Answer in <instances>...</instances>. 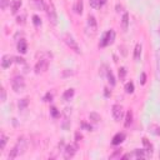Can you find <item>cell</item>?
<instances>
[{"instance_id":"1","label":"cell","mask_w":160,"mask_h":160,"mask_svg":"<svg viewBox=\"0 0 160 160\" xmlns=\"http://www.w3.org/2000/svg\"><path fill=\"white\" fill-rule=\"evenodd\" d=\"M27 146H28V140L25 139L24 136L19 138L18 141H16L15 146L10 150L9 155H8V159H9V160H13V159H15V158H18L19 155L24 154L25 150H27Z\"/></svg>"},{"instance_id":"2","label":"cell","mask_w":160,"mask_h":160,"mask_svg":"<svg viewBox=\"0 0 160 160\" xmlns=\"http://www.w3.org/2000/svg\"><path fill=\"white\" fill-rule=\"evenodd\" d=\"M45 11H46V15H48L49 20L55 25L56 24V20H58V15H56L55 6H54L52 0H45Z\"/></svg>"},{"instance_id":"3","label":"cell","mask_w":160,"mask_h":160,"mask_svg":"<svg viewBox=\"0 0 160 160\" xmlns=\"http://www.w3.org/2000/svg\"><path fill=\"white\" fill-rule=\"evenodd\" d=\"M63 40H64V43L68 45L71 50H74L77 54H81V50H80V46L78 45L77 43V40H75L70 34H64L63 35Z\"/></svg>"},{"instance_id":"4","label":"cell","mask_w":160,"mask_h":160,"mask_svg":"<svg viewBox=\"0 0 160 160\" xmlns=\"http://www.w3.org/2000/svg\"><path fill=\"white\" fill-rule=\"evenodd\" d=\"M114 40H115V31H114L113 29H110V30L106 31L105 34H104V36H103L102 41H100L99 46H100V48H105V46H108V45L113 44Z\"/></svg>"},{"instance_id":"5","label":"cell","mask_w":160,"mask_h":160,"mask_svg":"<svg viewBox=\"0 0 160 160\" xmlns=\"http://www.w3.org/2000/svg\"><path fill=\"white\" fill-rule=\"evenodd\" d=\"M11 88L15 93H20L25 89V81H24V78L18 75V77H15L13 80H11Z\"/></svg>"},{"instance_id":"6","label":"cell","mask_w":160,"mask_h":160,"mask_svg":"<svg viewBox=\"0 0 160 160\" xmlns=\"http://www.w3.org/2000/svg\"><path fill=\"white\" fill-rule=\"evenodd\" d=\"M49 60H50L49 58H40L38 60V63H36V65H35V73L39 74V73L46 71L48 68H49Z\"/></svg>"},{"instance_id":"7","label":"cell","mask_w":160,"mask_h":160,"mask_svg":"<svg viewBox=\"0 0 160 160\" xmlns=\"http://www.w3.org/2000/svg\"><path fill=\"white\" fill-rule=\"evenodd\" d=\"M86 30L90 35H94L96 30H98V23H96V19L95 16L93 15H89L88 16V23H86Z\"/></svg>"},{"instance_id":"8","label":"cell","mask_w":160,"mask_h":160,"mask_svg":"<svg viewBox=\"0 0 160 160\" xmlns=\"http://www.w3.org/2000/svg\"><path fill=\"white\" fill-rule=\"evenodd\" d=\"M111 113H113V118L115 121H120L123 119V115H124V110H123V106L119 104H115L111 108Z\"/></svg>"},{"instance_id":"9","label":"cell","mask_w":160,"mask_h":160,"mask_svg":"<svg viewBox=\"0 0 160 160\" xmlns=\"http://www.w3.org/2000/svg\"><path fill=\"white\" fill-rule=\"evenodd\" d=\"M77 150H78V145H66L64 148V158L65 159H69V158H73L75 155V153H77Z\"/></svg>"},{"instance_id":"10","label":"cell","mask_w":160,"mask_h":160,"mask_svg":"<svg viewBox=\"0 0 160 160\" xmlns=\"http://www.w3.org/2000/svg\"><path fill=\"white\" fill-rule=\"evenodd\" d=\"M14 61V58L10 56V55H4L3 59H2V68L3 69H8V68H10V65L13 64Z\"/></svg>"},{"instance_id":"11","label":"cell","mask_w":160,"mask_h":160,"mask_svg":"<svg viewBox=\"0 0 160 160\" xmlns=\"http://www.w3.org/2000/svg\"><path fill=\"white\" fill-rule=\"evenodd\" d=\"M21 0H13V2L10 3V9H11V13L13 14H16L19 10H20V8H21Z\"/></svg>"},{"instance_id":"12","label":"cell","mask_w":160,"mask_h":160,"mask_svg":"<svg viewBox=\"0 0 160 160\" xmlns=\"http://www.w3.org/2000/svg\"><path fill=\"white\" fill-rule=\"evenodd\" d=\"M125 140V134L124 133H118L113 138V145H119V144H121V143Z\"/></svg>"},{"instance_id":"13","label":"cell","mask_w":160,"mask_h":160,"mask_svg":"<svg viewBox=\"0 0 160 160\" xmlns=\"http://www.w3.org/2000/svg\"><path fill=\"white\" fill-rule=\"evenodd\" d=\"M148 151L146 150H140V149H136V150H134V153H133V158H135V159H144L146 156H149V154H146Z\"/></svg>"},{"instance_id":"14","label":"cell","mask_w":160,"mask_h":160,"mask_svg":"<svg viewBox=\"0 0 160 160\" xmlns=\"http://www.w3.org/2000/svg\"><path fill=\"white\" fill-rule=\"evenodd\" d=\"M143 144H144V146H145V150L148 151V154L149 155H151L153 154V150H154V148H153V144L146 139V138H144L143 139Z\"/></svg>"},{"instance_id":"15","label":"cell","mask_w":160,"mask_h":160,"mask_svg":"<svg viewBox=\"0 0 160 160\" xmlns=\"http://www.w3.org/2000/svg\"><path fill=\"white\" fill-rule=\"evenodd\" d=\"M18 50H19L21 54H25V53H27V50H28V44H27V41H25L24 39H21L19 43H18Z\"/></svg>"},{"instance_id":"16","label":"cell","mask_w":160,"mask_h":160,"mask_svg":"<svg viewBox=\"0 0 160 160\" xmlns=\"http://www.w3.org/2000/svg\"><path fill=\"white\" fill-rule=\"evenodd\" d=\"M74 94H75L74 89H68V90H65V91H64V94H63V99L65 100V102H69L70 99H73Z\"/></svg>"},{"instance_id":"17","label":"cell","mask_w":160,"mask_h":160,"mask_svg":"<svg viewBox=\"0 0 160 160\" xmlns=\"http://www.w3.org/2000/svg\"><path fill=\"white\" fill-rule=\"evenodd\" d=\"M74 11L77 14L83 13V0H75L74 3Z\"/></svg>"},{"instance_id":"18","label":"cell","mask_w":160,"mask_h":160,"mask_svg":"<svg viewBox=\"0 0 160 160\" xmlns=\"http://www.w3.org/2000/svg\"><path fill=\"white\" fill-rule=\"evenodd\" d=\"M33 4L38 10H45V0H33Z\"/></svg>"},{"instance_id":"19","label":"cell","mask_w":160,"mask_h":160,"mask_svg":"<svg viewBox=\"0 0 160 160\" xmlns=\"http://www.w3.org/2000/svg\"><path fill=\"white\" fill-rule=\"evenodd\" d=\"M131 123H133V111L129 110L128 113H126V116H125V123H124L125 128H129V126L131 125Z\"/></svg>"},{"instance_id":"20","label":"cell","mask_w":160,"mask_h":160,"mask_svg":"<svg viewBox=\"0 0 160 160\" xmlns=\"http://www.w3.org/2000/svg\"><path fill=\"white\" fill-rule=\"evenodd\" d=\"M141 44H136L135 49H134V59L135 60H140V55H141Z\"/></svg>"},{"instance_id":"21","label":"cell","mask_w":160,"mask_h":160,"mask_svg":"<svg viewBox=\"0 0 160 160\" xmlns=\"http://www.w3.org/2000/svg\"><path fill=\"white\" fill-rule=\"evenodd\" d=\"M121 25H123V29H124V30H128V27H129V14H128V13H125V14L123 15Z\"/></svg>"},{"instance_id":"22","label":"cell","mask_w":160,"mask_h":160,"mask_svg":"<svg viewBox=\"0 0 160 160\" xmlns=\"http://www.w3.org/2000/svg\"><path fill=\"white\" fill-rule=\"evenodd\" d=\"M149 131L151 134H154V135H160V126L156 124H151L149 126Z\"/></svg>"},{"instance_id":"23","label":"cell","mask_w":160,"mask_h":160,"mask_svg":"<svg viewBox=\"0 0 160 160\" xmlns=\"http://www.w3.org/2000/svg\"><path fill=\"white\" fill-rule=\"evenodd\" d=\"M156 75L158 79L160 80V49L156 52Z\"/></svg>"},{"instance_id":"24","label":"cell","mask_w":160,"mask_h":160,"mask_svg":"<svg viewBox=\"0 0 160 160\" xmlns=\"http://www.w3.org/2000/svg\"><path fill=\"white\" fill-rule=\"evenodd\" d=\"M106 77H108V81L110 83V85L114 86L115 84H116V81H115V78H114V75H113L111 70H108V71H106Z\"/></svg>"},{"instance_id":"25","label":"cell","mask_w":160,"mask_h":160,"mask_svg":"<svg viewBox=\"0 0 160 160\" xmlns=\"http://www.w3.org/2000/svg\"><path fill=\"white\" fill-rule=\"evenodd\" d=\"M8 143V138L5 136V134L2 133V135H0V150H3Z\"/></svg>"},{"instance_id":"26","label":"cell","mask_w":160,"mask_h":160,"mask_svg":"<svg viewBox=\"0 0 160 160\" xmlns=\"http://www.w3.org/2000/svg\"><path fill=\"white\" fill-rule=\"evenodd\" d=\"M89 118H90V120L94 121V123H98V121H100V119H102V118H100V115L96 114V113H90Z\"/></svg>"},{"instance_id":"27","label":"cell","mask_w":160,"mask_h":160,"mask_svg":"<svg viewBox=\"0 0 160 160\" xmlns=\"http://www.w3.org/2000/svg\"><path fill=\"white\" fill-rule=\"evenodd\" d=\"M125 91L128 93V94H131V93H134V84H133L131 81L126 83V85H125Z\"/></svg>"},{"instance_id":"28","label":"cell","mask_w":160,"mask_h":160,"mask_svg":"<svg viewBox=\"0 0 160 160\" xmlns=\"http://www.w3.org/2000/svg\"><path fill=\"white\" fill-rule=\"evenodd\" d=\"M28 104H29L28 99H21L20 102H19V104H18V106H19V109H20V110H24V109L28 106Z\"/></svg>"},{"instance_id":"29","label":"cell","mask_w":160,"mask_h":160,"mask_svg":"<svg viewBox=\"0 0 160 160\" xmlns=\"http://www.w3.org/2000/svg\"><path fill=\"white\" fill-rule=\"evenodd\" d=\"M126 77V68H124V66H121V68L119 69V78H120V81H123Z\"/></svg>"},{"instance_id":"30","label":"cell","mask_w":160,"mask_h":160,"mask_svg":"<svg viewBox=\"0 0 160 160\" xmlns=\"http://www.w3.org/2000/svg\"><path fill=\"white\" fill-rule=\"evenodd\" d=\"M89 4H90V6L93 8V9H98V8L100 6L99 0H89Z\"/></svg>"},{"instance_id":"31","label":"cell","mask_w":160,"mask_h":160,"mask_svg":"<svg viewBox=\"0 0 160 160\" xmlns=\"http://www.w3.org/2000/svg\"><path fill=\"white\" fill-rule=\"evenodd\" d=\"M25 18H27V16H25V14L18 16V18H16V23L20 24V25H24V24H25Z\"/></svg>"},{"instance_id":"32","label":"cell","mask_w":160,"mask_h":160,"mask_svg":"<svg viewBox=\"0 0 160 160\" xmlns=\"http://www.w3.org/2000/svg\"><path fill=\"white\" fill-rule=\"evenodd\" d=\"M71 75H74V71L73 70H69V69H65L61 74V77L63 78H66V77H71Z\"/></svg>"},{"instance_id":"33","label":"cell","mask_w":160,"mask_h":160,"mask_svg":"<svg viewBox=\"0 0 160 160\" xmlns=\"http://www.w3.org/2000/svg\"><path fill=\"white\" fill-rule=\"evenodd\" d=\"M33 23H34L35 27H39V25H41V20H40V18H39L38 15L33 16Z\"/></svg>"},{"instance_id":"34","label":"cell","mask_w":160,"mask_h":160,"mask_svg":"<svg viewBox=\"0 0 160 160\" xmlns=\"http://www.w3.org/2000/svg\"><path fill=\"white\" fill-rule=\"evenodd\" d=\"M10 3H9V0H0V8H2L3 10H5L6 9V6L9 5Z\"/></svg>"},{"instance_id":"35","label":"cell","mask_w":160,"mask_h":160,"mask_svg":"<svg viewBox=\"0 0 160 160\" xmlns=\"http://www.w3.org/2000/svg\"><path fill=\"white\" fill-rule=\"evenodd\" d=\"M120 154H121V150L118 149V150H115L114 153L110 155V159H118V158H120Z\"/></svg>"},{"instance_id":"36","label":"cell","mask_w":160,"mask_h":160,"mask_svg":"<svg viewBox=\"0 0 160 160\" xmlns=\"http://www.w3.org/2000/svg\"><path fill=\"white\" fill-rule=\"evenodd\" d=\"M50 114L53 115V118H58V116H59V111H58V109L53 106L52 109H50Z\"/></svg>"},{"instance_id":"37","label":"cell","mask_w":160,"mask_h":160,"mask_svg":"<svg viewBox=\"0 0 160 160\" xmlns=\"http://www.w3.org/2000/svg\"><path fill=\"white\" fill-rule=\"evenodd\" d=\"M2 103H5L6 102V91H5V89L4 88H2Z\"/></svg>"},{"instance_id":"38","label":"cell","mask_w":160,"mask_h":160,"mask_svg":"<svg viewBox=\"0 0 160 160\" xmlns=\"http://www.w3.org/2000/svg\"><path fill=\"white\" fill-rule=\"evenodd\" d=\"M81 128H83V129H86V130H89V131H90V130L93 129V126H91V125H89V124H86V123H81Z\"/></svg>"},{"instance_id":"39","label":"cell","mask_w":160,"mask_h":160,"mask_svg":"<svg viewBox=\"0 0 160 160\" xmlns=\"http://www.w3.org/2000/svg\"><path fill=\"white\" fill-rule=\"evenodd\" d=\"M81 139H83V135H81V134H80L79 131L75 133V143H79Z\"/></svg>"},{"instance_id":"40","label":"cell","mask_w":160,"mask_h":160,"mask_svg":"<svg viewBox=\"0 0 160 160\" xmlns=\"http://www.w3.org/2000/svg\"><path fill=\"white\" fill-rule=\"evenodd\" d=\"M52 100H53V94L48 93V94L45 95V98H44V102H52Z\"/></svg>"},{"instance_id":"41","label":"cell","mask_w":160,"mask_h":160,"mask_svg":"<svg viewBox=\"0 0 160 160\" xmlns=\"http://www.w3.org/2000/svg\"><path fill=\"white\" fill-rule=\"evenodd\" d=\"M69 121L70 120H68V116H66V119L64 120V123H63V128L66 130V129H69Z\"/></svg>"},{"instance_id":"42","label":"cell","mask_w":160,"mask_h":160,"mask_svg":"<svg viewBox=\"0 0 160 160\" xmlns=\"http://www.w3.org/2000/svg\"><path fill=\"white\" fill-rule=\"evenodd\" d=\"M140 83L144 85V84L146 83V75H145V73H141V78H140Z\"/></svg>"},{"instance_id":"43","label":"cell","mask_w":160,"mask_h":160,"mask_svg":"<svg viewBox=\"0 0 160 160\" xmlns=\"http://www.w3.org/2000/svg\"><path fill=\"white\" fill-rule=\"evenodd\" d=\"M14 60L18 63V64H24L25 61H24V59L23 58H19V56H16V58H14Z\"/></svg>"},{"instance_id":"44","label":"cell","mask_w":160,"mask_h":160,"mask_svg":"<svg viewBox=\"0 0 160 160\" xmlns=\"http://www.w3.org/2000/svg\"><path fill=\"white\" fill-rule=\"evenodd\" d=\"M69 114H71V109L70 108H65V115L68 116Z\"/></svg>"},{"instance_id":"45","label":"cell","mask_w":160,"mask_h":160,"mask_svg":"<svg viewBox=\"0 0 160 160\" xmlns=\"http://www.w3.org/2000/svg\"><path fill=\"white\" fill-rule=\"evenodd\" d=\"M104 90H105V96H110V94H111V93L109 91V89H104Z\"/></svg>"},{"instance_id":"46","label":"cell","mask_w":160,"mask_h":160,"mask_svg":"<svg viewBox=\"0 0 160 160\" xmlns=\"http://www.w3.org/2000/svg\"><path fill=\"white\" fill-rule=\"evenodd\" d=\"M120 9H123V6H121V5H119V4H118V5H116V11H118V13H119V11H121Z\"/></svg>"},{"instance_id":"47","label":"cell","mask_w":160,"mask_h":160,"mask_svg":"<svg viewBox=\"0 0 160 160\" xmlns=\"http://www.w3.org/2000/svg\"><path fill=\"white\" fill-rule=\"evenodd\" d=\"M99 2H100V6H102V5H104L106 3V0H99Z\"/></svg>"}]
</instances>
